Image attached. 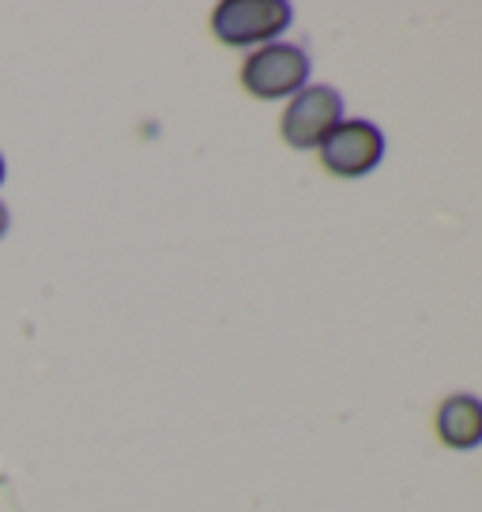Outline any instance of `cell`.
<instances>
[{
  "label": "cell",
  "mask_w": 482,
  "mask_h": 512,
  "mask_svg": "<svg viewBox=\"0 0 482 512\" xmlns=\"http://www.w3.org/2000/svg\"><path fill=\"white\" fill-rule=\"evenodd\" d=\"M434 430L445 448L467 452L482 445V400L471 392H456L449 400H441L434 418Z\"/></svg>",
  "instance_id": "obj_5"
},
{
  "label": "cell",
  "mask_w": 482,
  "mask_h": 512,
  "mask_svg": "<svg viewBox=\"0 0 482 512\" xmlns=\"http://www.w3.org/2000/svg\"><path fill=\"white\" fill-rule=\"evenodd\" d=\"M4 177H8V166H4V155H0V185H4Z\"/></svg>",
  "instance_id": "obj_7"
},
{
  "label": "cell",
  "mask_w": 482,
  "mask_h": 512,
  "mask_svg": "<svg viewBox=\"0 0 482 512\" xmlns=\"http://www.w3.org/2000/svg\"><path fill=\"white\" fill-rule=\"evenodd\" d=\"M8 226H12V211L4 208V200H0V238L8 234Z\"/></svg>",
  "instance_id": "obj_6"
},
{
  "label": "cell",
  "mask_w": 482,
  "mask_h": 512,
  "mask_svg": "<svg viewBox=\"0 0 482 512\" xmlns=\"http://www.w3.org/2000/svg\"><path fill=\"white\" fill-rule=\"evenodd\" d=\"M294 8L287 0H223L211 12V34L230 49H260L290 31Z\"/></svg>",
  "instance_id": "obj_1"
},
{
  "label": "cell",
  "mask_w": 482,
  "mask_h": 512,
  "mask_svg": "<svg viewBox=\"0 0 482 512\" xmlns=\"http://www.w3.org/2000/svg\"><path fill=\"white\" fill-rule=\"evenodd\" d=\"M309 53L290 42H268L260 49H249V57L241 61V87L253 98L264 102H279V98H294L298 91L309 87Z\"/></svg>",
  "instance_id": "obj_2"
},
{
  "label": "cell",
  "mask_w": 482,
  "mask_h": 512,
  "mask_svg": "<svg viewBox=\"0 0 482 512\" xmlns=\"http://www.w3.org/2000/svg\"><path fill=\"white\" fill-rule=\"evenodd\" d=\"M343 95L328 83H309L306 91L287 102L283 121H279V136L287 140L294 151H313L324 144V136L343 121Z\"/></svg>",
  "instance_id": "obj_4"
},
{
  "label": "cell",
  "mask_w": 482,
  "mask_h": 512,
  "mask_svg": "<svg viewBox=\"0 0 482 512\" xmlns=\"http://www.w3.org/2000/svg\"><path fill=\"white\" fill-rule=\"evenodd\" d=\"M385 132L366 117H343L317 147L321 166L332 177H370L385 162Z\"/></svg>",
  "instance_id": "obj_3"
}]
</instances>
